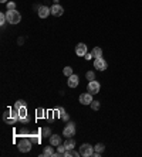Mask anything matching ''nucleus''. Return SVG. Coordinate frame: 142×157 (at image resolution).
Returning a JSON list of instances; mask_svg holds the SVG:
<instances>
[{"label":"nucleus","instance_id":"nucleus-8","mask_svg":"<svg viewBox=\"0 0 142 157\" xmlns=\"http://www.w3.org/2000/svg\"><path fill=\"white\" fill-rule=\"evenodd\" d=\"M88 51H87V46H85L84 42H80V44H77L76 47V54L78 57H84Z\"/></svg>","mask_w":142,"mask_h":157},{"label":"nucleus","instance_id":"nucleus-20","mask_svg":"<svg viewBox=\"0 0 142 157\" xmlns=\"http://www.w3.org/2000/svg\"><path fill=\"white\" fill-rule=\"evenodd\" d=\"M10 118H11V109H9L7 112H5V115H3V120L7 123V122L10 120Z\"/></svg>","mask_w":142,"mask_h":157},{"label":"nucleus","instance_id":"nucleus-14","mask_svg":"<svg viewBox=\"0 0 142 157\" xmlns=\"http://www.w3.org/2000/svg\"><path fill=\"white\" fill-rule=\"evenodd\" d=\"M64 146H66V149L68 150V152H70V150H74V147H76V142H74L71 137H68V140H66Z\"/></svg>","mask_w":142,"mask_h":157},{"label":"nucleus","instance_id":"nucleus-13","mask_svg":"<svg viewBox=\"0 0 142 157\" xmlns=\"http://www.w3.org/2000/svg\"><path fill=\"white\" fill-rule=\"evenodd\" d=\"M50 144H51V146H58V144H61V137L57 136V134H51V136H50Z\"/></svg>","mask_w":142,"mask_h":157},{"label":"nucleus","instance_id":"nucleus-27","mask_svg":"<svg viewBox=\"0 0 142 157\" xmlns=\"http://www.w3.org/2000/svg\"><path fill=\"white\" fill-rule=\"evenodd\" d=\"M41 116H44V111L43 109H37V118H41Z\"/></svg>","mask_w":142,"mask_h":157},{"label":"nucleus","instance_id":"nucleus-24","mask_svg":"<svg viewBox=\"0 0 142 157\" xmlns=\"http://www.w3.org/2000/svg\"><path fill=\"white\" fill-rule=\"evenodd\" d=\"M85 77H87V79H90V81H94L95 79V74L92 71H88V72L85 74Z\"/></svg>","mask_w":142,"mask_h":157},{"label":"nucleus","instance_id":"nucleus-21","mask_svg":"<svg viewBox=\"0 0 142 157\" xmlns=\"http://www.w3.org/2000/svg\"><path fill=\"white\" fill-rule=\"evenodd\" d=\"M99 106H101V105H99V101H92L91 102V109H92V111H98Z\"/></svg>","mask_w":142,"mask_h":157},{"label":"nucleus","instance_id":"nucleus-3","mask_svg":"<svg viewBox=\"0 0 142 157\" xmlns=\"http://www.w3.org/2000/svg\"><path fill=\"white\" fill-rule=\"evenodd\" d=\"M19 150L21 153H27L31 150V142L27 139H21L19 142Z\"/></svg>","mask_w":142,"mask_h":157},{"label":"nucleus","instance_id":"nucleus-2","mask_svg":"<svg viewBox=\"0 0 142 157\" xmlns=\"http://www.w3.org/2000/svg\"><path fill=\"white\" fill-rule=\"evenodd\" d=\"M94 154V147L91 146L90 143H84L80 146V156L84 157H90Z\"/></svg>","mask_w":142,"mask_h":157},{"label":"nucleus","instance_id":"nucleus-9","mask_svg":"<svg viewBox=\"0 0 142 157\" xmlns=\"http://www.w3.org/2000/svg\"><path fill=\"white\" fill-rule=\"evenodd\" d=\"M63 13H64V9H63V6L54 5V6L51 7V14L54 16V17H60V16H63Z\"/></svg>","mask_w":142,"mask_h":157},{"label":"nucleus","instance_id":"nucleus-5","mask_svg":"<svg viewBox=\"0 0 142 157\" xmlns=\"http://www.w3.org/2000/svg\"><path fill=\"white\" fill-rule=\"evenodd\" d=\"M99 89H101V85H99V82H97V81H90L88 82V93H91V95H95V93L99 92Z\"/></svg>","mask_w":142,"mask_h":157},{"label":"nucleus","instance_id":"nucleus-23","mask_svg":"<svg viewBox=\"0 0 142 157\" xmlns=\"http://www.w3.org/2000/svg\"><path fill=\"white\" fill-rule=\"evenodd\" d=\"M23 106H26V102L24 101H17L14 103V108H16V109H20V108H23Z\"/></svg>","mask_w":142,"mask_h":157},{"label":"nucleus","instance_id":"nucleus-7","mask_svg":"<svg viewBox=\"0 0 142 157\" xmlns=\"http://www.w3.org/2000/svg\"><path fill=\"white\" fill-rule=\"evenodd\" d=\"M94 101L92 99V95L91 93H81L80 95V102L82 103V105H91V102Z\"/></svg>","mask_w":142,"mask_h":157},{"label":"nucleus","instance_id":"nucleus-16","mask_svg":"<svg viewBox=\"0 0 142 157\" xmlns=\"http://www.w3.org/2000/svg\"><path fill=\"white\" fill-rule=\"evenodd\" d=\"M91 54H92L94 58H99V57H102V50H101L99 47H94L92 51H91Z\"/></svg>","mask_w":142,"mask_h":157},{"label":"nucleus","instance_id":"nucleus-15","mask_svg":"<svg viewBox=\"0 0 142 157\" xmlns=\"http://www.w3.org/2000/svg\"><path fill=\"white\" fill-rule=\"evenodd\" d=\"M43 156L44 157H56V153H54L53 147H46L43 150Z\"/></svg>","mask_w":142,"mask_h":157},{"label":"nucleus","instance_id":"nucleus-6","mask_svg":"<svg viewBox=\"0 0 142 157\" xmlns=\"http://www.w3.org/2000/svg\"><path fill=\"white\" fill-rule=\"evenodd\" d=\"M76 134V126L74 123H68V125L64 127L63 130V136H66V137H73Z\"/></svg>","mask_w":142,"mask_h":157},{"label":"nucleus","instance_id":"nucleus-22","mask_svg":"<svg viewBox=\"0 0 142 157\" xmlns=\"http://www.w3.org/2000/svg\"><path fill=\"white\" fill-rule=\"evenodd\" d=\"M63 72H64L66 77H71V75H73V68H71V67H66V68L63 69Z\"/></svg>","mask_w":142,"mask_h":157},{"label":"nucleus","instance_id":"nucleus-18","mask_svg":"<svg viewBox=\"0 0 142 157\" xmlns=\"http://www.w3.org/2000/svg\"><path fill=\"white\" fill-rule=\"evenodd\" d=\"M57 111L60 112V118H61L63 120H68V115H67V112L64 111V108H58Z\"/></svg>","mask_w":142,"mask_h":157},{"label":"nucleus","instance_id":"nucleus-10","mask_svg":"<svg viewBox=\"0 0 142 157\" xmlns=\"http://www.w3.org/2000/svg\"><path fill=\"white\" fill-rule=\"evenodd\" d=\"M48 14H51V9H48L47 6H41V7L38 9V17H40V19H46Z\"/></svg>","mask_w":142,"mask_h":157},{"label":"nucleus","instance_id":"nucleus-12","mask_svg":"<svg viewBox=\"0 0 142 157\" xmlns=\"http://www.w3.org/2000/svg\"><path fill=\"white\" fill-rule=\"evenodd\" d=\"M105 150V146L102 143H98L97 144V146H94V154H92V156H97L98 157L99 154H102V152H104Z\"/></svg>","mask_w":142,"mask_h":157},{"label":"nucleus","instance_id":"nucleus-1","mask_svg":"<svg viewBox=\"0 0 142 157\" xmlns=\"http://www.w3.org/2000/svg\"><path fill=\"white\" fill-rule=\"evenodd\" d=\"M6 17H7V23L10 24H19L20 20H21L20 13L16 11V10H7L6 11Z\"/></svg>","mask_w":142,"mask_h":157},{"label":"nucleus","instance_id":"nucleus-19","mask_svg":"<svg viewBox=\"0 0 142 157\" xmlns=\"http://www.w3.org/2000/svg\"><path fill=\"white\" fill-rule=\"evenodd\" d=\"M41 134H43V137H48V136H51V130H50V127H44V129L41 130Z\"/></svg>","mask_w":142,"mask_h":157},{"label":"nucleus","instance_id":"nucleus-26","mask_svg":"<svg viewBox=\"0 0 142 157\" xmlns=\"http://www.w3.org/2000/svg\"><path fill=\"white\" fill-rule=\"evenodd\" d=\"M7 10H16V3L14 2H9L7 3Z\"/></svg>","mask_w":142,"mask_h":157},{"label":"nucleus","instance_id":"nucleus-17","mask_svg":"<svg viewBox=\"0 0 142 157\" xmlns=\"http://www.w3.org/2000/svg\"><path fill=\"white\" fill-rule=\"evenodd\" d=\"M19 111V116H20V120L24 119V118H27V108L23 106V108H20V109H17Z\"/></svg>","mask_w":142,"mask_h":157},{"label":"nucleus","instance_id":"nucleus-29","mask_svg":"<svg viewBox=\"0 0 142 157\" xmlns=\"http://www.w3.org/2000/svg\"><path fill=\"white\" fill-rule=\"evenodd\" d=\"M0 2H2V3H7V0H0Z\"/></svg>","mask_w":142,"mask_h":157},{"label":"nucleus","instance_id":"nucleus-4","mask_svg":"<svg viewBox=\"0 0 142 157\" xmlns=\"http://www.w3.org/2000/svg\"><path fill=\"white\" fill-rule=\"evenodd\" d=\"M107 67H108V64H107V61H105L102 57H99V58H95L94 60V68L95 69H98V71H105Z\"/></svg>","mask_w":142,"mask_h":157},{"label":"nucleus","instance_id":"nucleus-25","mask_svg":"<svg viewBox=\"0 0 142 157\" xmlns=\"http://www.w3.org/2000/svg\"><path fill=\"white\" fill-rule=\"evenodd\" d=\"M6 21H7V17H6V14H5V13H0V24L3 26Z\"/></svg>","mask_w":142,"mask_h":157},{"label":"nucleus","instance_id":"nucleus-28","mask_svg":"<svg viewBox=\"0 0 142 157\" xmlns=\"http://www.w3.org/2000/svg\"><path fill=\"white\" fill-rule=\"evenodd\" d=\"M84 58H85V60H87V61H88V60H91V58H92V54H88V52H87V54H85V55H84Z\"/></svg>","mask_w":142,"mask_h":157},{"label":"nucleus","instance_id":"nucleus-11","mask_svg":"<svg viewBox=\"0 0 142 157\" xmlns=\"http://www.w3.org/2000/svg\"><path fill=\"white\" fill-rule=\"evenodd\" d=\"M78 82H80V81H78V77L74 74L71 75V77H68V81H67V83H68L70 88H77V86H78Z\"/></svg>","mask_w":142,"mask_h":157}]
</instances>
